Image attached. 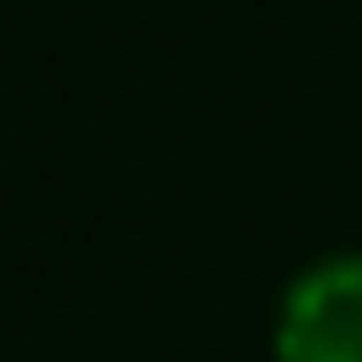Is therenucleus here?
I'll return each mask as SVG.
<instances>
[{"mask_svg": "<svg viewBox=\"0 0 362 362\" xmlns=\"http://www.w3.org/2000/svg\"><path fill=\"white\" fill-rule=\"evenodd\" d=\"M275 362H362V248L309 262L282 288Z\"/></svg>", "mask_w": 362, "mask_h": 362, "instance_id": "obj_1", "label": "nucleus"}]
</instances>
